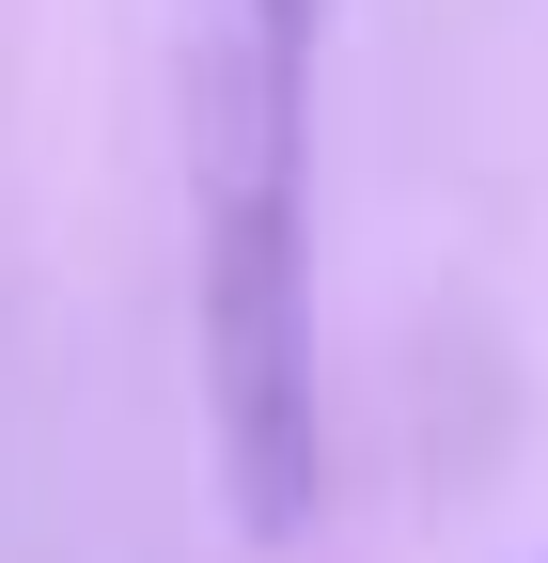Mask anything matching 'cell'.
I'll list each match as a JSON object with an SVG mask.
<instances>
[{
  "label": "cell",
  "mask_w": 548,
  "mask_h": 563,
  "mask_svg": "<svg viewBox=\"0 0 548 563\" xmlns=\"http://www.w3.org/2000/svg\"><path fill=\"white\" fill-rule=\"evenodd\" d=\"M298 16L314 0H251V32H235V63H251V95H235V391H251V439H298V361H283V329H298V298H283V251H298Z\"/></svg>",
  "instance_id": "cell-1"
}]
</instances>
